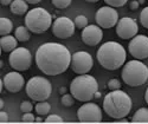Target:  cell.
Here are the masks:
<instances>
[{"label":"cell","instance_id":"15","mask_svg":"<svg viewBox=\"0 0 148 124\" xmlns=\"http://www.w3.org/2000/svg\"><path fill=\"white\" fill-rule=\"evenodd\" d=\"M103 38L102 27L98 25H88L82 31V40L88 46H96Z\"/></svg>","mask_w":148,"mask_h":124},{"label":"cell","instance_id":"1","mask_svg":"<svg viewBox=\"0 0 148 124\" xmlns=\"http://www.w3.org/2000/svg\"><path fill=\"white\" fill-rule=\"evenodd\" d=\"M71 53L59 43H45L36 51V65L44 74L58 76L65 72L71 64Z\"/></svg>","mask_w":148,"mask_h":124},{"label":"cell","instance_id":"37","mask_svg":"<svg viewBox=\"0 0 148 124\" xmlns=\"http://www.w3.org/2000/svg\"><path fill=\"white\" fill-rule=\"evenodd\" d=\"M145 101H146V103H147V105H148V88H147L146 93H145Z\"/></svg>","mask_w":148,"mask_h":124},{"label":"cell","instance_id":"32","mask_svg":"<svg viewBox=\"0 0 148 124\" xmlns=\"http://www.w3.org/2000/svg\"><path fill=\"white\" fill-rule=\"evenodd\" d=\"M139 6H140L139 0H138V1H136V0H133V1H130V4H129V8H130L132 11L138 10V8H139Z\"/></svg>","mask_w":148,"mask_h":124},{"label":"cell","instance_id":"19","mask_svg":"<svg viewBox=\"0 0 148 124\" xmlns=\"http://www.w3.org/2000/svg\"><path fill=\"white\" fill-rule=\"evenodd\" d=\"M133 123H148V109L140 108L135 111V114L132 117Z\"/></svg>","mask_w":148,"mask_h":124},{"label":"cell","instance_id":"6","mask_svg":"<svg viewBox=\"0 0 148 124\" xmlns=\"http://www.w3.org/2000/svg\"><path fill=\"white\" fill-rule=\"evenodd\" d=\"M52 17L45 8L36 7L25 14V26L34 34H42L52 26Z\"/></svg>","mask_w":148,"mask_h":124},{"label":"cell","instance_id":"17","mask_svg":"<svg viewBox=\"0 0 148 124\" xmlns=\"http://www.w3.org/2000/svg\"><path fill=\"white\" fill-rule=\"evenodd\" d=\"M18 45V39L16 37H12L10 34L7 35H1V39H0V46L4 52H12L13 50L17 48Z\"/></svg>","mask_w":148,"mask_h":124},{"label":"cell","instance_id":"9","mask_svg":"<svg viewBox=\"0 0 148 124\" xmlns=\"http://www.w3.org/2000/svg\"><path fill=\"white\" fill-rule=\"evenodd\" d=\"M94 65V60L90 53L87 51H77L71 57V70L77 74L88 73Z\"/></svg>","mask_w":148,"mask_h":124},{"label":"cell","instance_id":"3","mask_svg":"<svg viewBox=\"0 0 148 124\" xmlns=\"http://www.w3.org/2000/svg\"><path fill=\"white\" fill-rule=\"evenodd\" d=\"M133 103L128 93L122 90L110 91L103 99L104 112L114 119L125 118L129 115Z\"/></svg>","mask_w":148,"mask_h":124},{"label":"cell","instance_id":"40","mask_svg":"<svg viewBox=\"0 0 148 124\" xmlns=\"http://www.w3.org/2000/svg\"><path fill=\"white\" fill-rule=\"evenodd\" d=\"M85 1H88V3H97V1H100V0H85Z\"/></svg>","mask_w":148,"mask_h":124},{"label":"cell","instance_id":"7","mask_svg":"<svg viewBox=\"0 0 148 124\" xmlns=\"http://www.w3.org/2000/svg\"><path fill=\"white\" fill-rule=\"evenodd\" d=\"M26 95L30 99L34 102H42L51 96L52 92V84L50 80H47L44 77L34 76L30 78V80L26 83Z\"/></svg>","mask_w":148,"mask_h":124},{"label":"cell","instance_id":"29","mask_svg":"<svg viewBox=\"0 0 148 124\" xmlns=\"http://www.w3.org/2000/svg\"><path fill=\"white\" fill-rule=\"evenodd\" d=\"M32 110H33V105L31 102L29 101H24L21 102L20 104V111L23 114H25V112H32Z\"/></svg>","mask_w":148,"mask_h":124},{"label":"cell","instance_id":"11","mask_svg":"<svg viewBox=\"0 0 148 124\" xmlns=\"http://www.w3.org/2000/svg\"><path fill=\"white\" fill-rule=\"evenodd\" d=\"M77 118L82 123H98L102 121V111L97 104L85 102L77 111Z\"/></svg>","mask_w":148,"mask_h":124},{"label":"cell","instance_id":"22","mask_svg":"<svg viewBox=\"0 0 148 124\" xmlns=\"http://www.w3.org/2000/svg\"><path fill=\"white\" fill-rule=\"evenodd\" d=\"M34 110L38 114L39 116H45L50 112L51 110V105L49 104L46 101H42V102H37L36 106H34Z\"/></svg>","mask_w":148,"mask_h":124},{"label":"cell","instance_id":"35","mask_svg":"<svg viewBox=\"0 0 148 124\" xmlns=\"http://www.w3.org/2000/svg\"><path fill=\"white\" fill-rule=\"evenodd\" d=\"M66 90H68V89L65 88V86H62V88L59 89V93H60V95H65V93H66Z\"/></svg>","mask_w":148,"mask_h":124},{"label":"cell","instance_id":"30","mask_svg":"<svg viewBox=\"0 0 148 124\" xmlns=\"http://www.w3.org/2000/svg\"><path fill=\"white\" fill-rule=\"evenodd\" d=\"M45 122L46 123H62L63 122V118L58 115H50V116H47Z\"/></svg>","mask_w":148,"mask_h":124},{"label":"cell","instance_id":"13","mask_svg":"<svg viewBox=\"0 0 148 124\" xmlns=\"http://www.w3.org/2000/svg\"><path fill=\"white\" fill-rule=\"evenodd\" d=\"M128 51L135 59L143 60L148 58V37L136 34L134 38L130 39Z\"/></svg>","mask_w":148,"mask_h":124},{"label":"cell","instance_id":"23","mask_svg":"<svg viewBox=\"0 0 148 124\" xmlns=\"http://www.w3.org/2000/svg\"><path fill=\"white\" fill-rule=\"evenodd\" d=\"M73 21H75V25H76L77 29L83 30L84 27L88 26V19H87V17H85V16L79 14V16H77V17L75 18V20H73Z\"/></svg>","mask_w":148,"mask_h":124},{"label":"cell","instance_id":"21","mask_svg":"<svg viewBox=\"0 0 148 124\" xmlns=\"http://www.w3.org/2000/svg\"><path fill=\"white\" fill-rule=\"evenodd\" d=\"M12 29H13V22H12L8 18L1 17V19H0V34L7 35L11 33Z\"/></svg>","mask_w":148,"mask_h":124},{"label":"cell","instance_id":"39","mask_svg":"<svg viewBox=\"0 0 148 124\" xmlns=\"http://www.w3.org/2000/svg\"><path fill=\"white\" fill-rule=\"evenodd\" d=\"M36 122H38V123H42V122H43L42 118H40V116H39V117H36Z\"/></svg>","mask_w":148,"mask_h":124},{"label":"cell","instance_id":"10","mask_svg":"<svg viewBox=\"0 0 148 124\" xmlns=\"http://www.w3.org/2000/svg\"><path fill=\"white\" fill-rule=\"evenodd\" d=\"M95 20L98 26L102 29H112L116 26L119 22V13L115 7L112 6H103L96 12Z\"/></svg>","mask_w":148,"mask_h":124},{"label":"cell","instance_id":"4","mask_svg":"<svg viewBox=\"0 0 148 124\" xmlns=\"http://www.w3.org/2000/svg\"><path fill=\"white\" fill-rule=\"evenodd\" d=\"M70 93L79 102H90L98 91V83L95 77L88 73L78 74L70 84Z\"/></svg>","mask_w":148,"mask_h":124},{"label":"cell","instance_id":"2","mask_svg":"<svg viewBox=\"0 0 148 124\" xmlns=\"http://www.w3.org/2000/svg\"><path fill=\"white\" fill-rule=\"evenodd\" d=\"M96 57L102 67L109 71H115L126 64L127 53L121 44L116 42H107L100 46Z\"/></svg>","mask_w":148,"mask_h":124},{"label":"cell","instance_id":"8","mask_svg":"<svg viewBox=\"0 0 148 124\" xmlns=\"http://www.w3.org/2000/svg\"><path fill=\"white\" fill-rule=\"evenodd\" d=\"M10 66L17 71H26L32 65V55L26 47H17L8 56Z\"/></svg>","mask_w":148,"mask_h":124},{"label":"cell","instance_id":"34","mask_svg":"<svg viewBox=\"0 0 148 124\" xmlns=\"http://www.w3.org/2000/svg\"><path fill=\"white\" fill-rule=\"evenodd\" d=\"M13 0H0V3H1L3 6H7V5H11Z\"/></svg>","mask_w":148,"mask_h":124},{"label":"cell","instance_id":"20","mask_svg":"<svg viewBox=\"0 0 148 124\" xmlns=\"http://www.w3.org/2000/svg\"><path fill=\"white\" fill-rule=\"evenodd\" d=\"M30 30L26 26H18L14 32V37L18 39V42H27L30 39Z\"/></svg>","mask_w":148,"mask_h":124},{"label":"cell","instance_id":"38","mask_svg":"<svg viewBox=\"0 0 148 124\" xmlns=\"http://www.w3.org/2000/svg\"><path fill=\"white\" fill-rule=\"evenodd\" d=\"M100 97H101V93H100V92H98V91H97V92L95 93V97H94V98H100Z\"/></svg>","mask_w":148,"mask_h":124},{"label":"cell","instance_id":"16","mask_svg":"<svg viewBox=\"0 0 148 124\" xmlns=\"http://www.w3.org/2000/svg\"><path fill=\"white\" fill-rule=\"evenodd\" d=\"M24 84H25V79L21 76V73H19L17 70L8 72L4 77V85L8 92H12V93L19 92L23 89Z\"/></svg>","mask_w":148,"mask_h":124},{"label":"cell","instance_id":"27","mask_svg":"<svg viewBox=\"0 0 148 124\" xmlns=\"http://www.w3.org/2000/svg\"><path fill=\"white\" fill-rule=\"evenodd\" d=\"M127 1L128 0H104V3L112 7H122L127 4Z\"/></svg>","mask_w":148,"mask_h":124},{"label":"cell","instance_id":"33","mask_svg":"<svg viewBox=\"0 0 148 124\" xmlns=\"http://www.w3.org/2000/svg\"><path fill=\"white\" fill-rule=\"evenodd\" d=\"M0 122H1V123L8 122V115L5 112V111H3V110H1V112H0Z\"/></svg>","mask_w":148,"mask_h":124},{"label":"cell","instance_id":"28","mask_svg":"<svg viewBox=\"0 0 148 124\" xmlns=\"http://www.w3.org/2000/svg\"><path fill=\"white\" fill-rule=\"evenodd\" d=\"M107 86H108V89L112 90V91L119 90V89H121V82H120L119 79H116V78H113V79H110V80L108 82Z\"/></svg>","mask_w":148,"mask_h":124},{"label":"cell","instance_id":"5","mask_svg":"<svg viewBox=\"0 0 148 124\" xmlns=\"http://www.w3.org/2000/svg\"><path fill=\"white\" fill-rule=\"evenodd\" d=\"M121 77L128 86H141L148 80V66L139 59L127 61L123 65Z\"/></svg>","mask_w":148,"mask_h":124},{"label":"cell","instance_id":"41","mask_svg":"<svg viewBox=\"0 0 148 124\" xmlns=\"http://www.w3.org/2000/svg\"><path fill=\"white\" fill-rule=\"evenodd\" d=\"M0 108H1V110H3V108H4V101H3V99L0 101Z\"/></svg>","mask_w":148,"mask_h":124},{"label":"cell","instance_id":"24","mask_svg":"<svg viewBox=\"0 0 148 124\" xmlns=\"http://www.w3.org/2000/svg\"><path fill=\"white\" fill-rule=\"evenodd\" d=\"M62 104L64 106H72L73 103H75V97H73L71 93H65V95H62V99H60Z\"/></svg>","mask_w":148,"mask_h":124},{"label":"cell","instance_id":"36","mask_svg":"<svg viewBox=\"0 0 148 124\" xmlns=\"http://www.w3.org/2000/svg\"><path fill=\"white\" fill-rule=\"evenodd\" d=\"M26 1H27L29 4H38V3L42 1V0H26Z\"/></svg>","mask_w":148,"mask_h":124},{"label":"cell","instance_id":"31","mask_svg":"<svg viewBox=\"0 0 148 124\" xmlns=\"http://www.w3.org/2000/svg\"><path fill=\"white\" fill-rule=\"evenodd\" d=\"M21 121L24 123H32V122H36V117L32 115V112H25L21 117Z\"/></svg>","mask_w":148,"mask_h":124},{"label":"cell","instance_id":"18","mask_svg":"<svg viewBox=\"0 0 148 124\" xmlns=\"http://www.w3.org/2000/svg\"><path fill=\"white\" fill-rule=\"evenodd\" d=\"M29 3L26 0H13L11 6V12L13 14L17 16H23V14H26L29 12Z\"/></svg>","mask_w":148,"mask_h":124},{"label":"cell","instance_id":"42","mask_svg":"<svg viewBox=\"0 0 148 124\" xmlns=\"http://www.w3.org/2000/svg\"><path fill=\"white\" fill-rule=\"evenodd\" d=\"M139 3H140V5L141 4H145V0H139Z\"/></svg>","mask_w":148,"mask_h":124},{"label":"cell","instance_id":"12","mask_svg":"<svg viewBox=\"0 0 148 124\" xmlns=\"http://www.w3.org/2000/svg\"><path fill=\"white\" fill-rule=\"evenodd\" d=\"M76 25L68 17H59L52 24V33L59 39H68L75 33Z\"/></svg>","mask_w":148,"mask_h":124},{"label":"cell","instance_id":"26","mask_svg":"<svg viewBox=\"0 0 148 124\" xmlns=\"http://www.w3.org/2000/svg\"><path fill=\"white\" fill-rule=\"evenodd\" d=\"M140 22L145 29H148V6L145 7L140 13Z\"/></svg>","mask_w":148,"mask_h":124},{"label":"cell","instance_id":"14","mask_svg":"<svg viewBox=\"0 0 148 124\" xmlns=\"http://www.w3.org/2000/svg\"><path fill=\"white\" fill-rule=\"evenodd\" d=\"M139 32V26L133 18L123 17L116 24V34L121 39H132Z\"/></svg>","mask_w":148,"mask_h":124},{"label":"cell","instance_id":"25","mask_svg":"<svg viewBox=\"0 0 148 124\" xmlns=\"http://www.w3.org/2000/svg\"><path fill=\"white\" fill-rule=\"evenodd\" d=\"M52 1V5L56 7V8H59V10H63V8H66L71 5L72 0H51Z\"/></svg>","mask_w":148,"mask_h":124}]
</instances>
